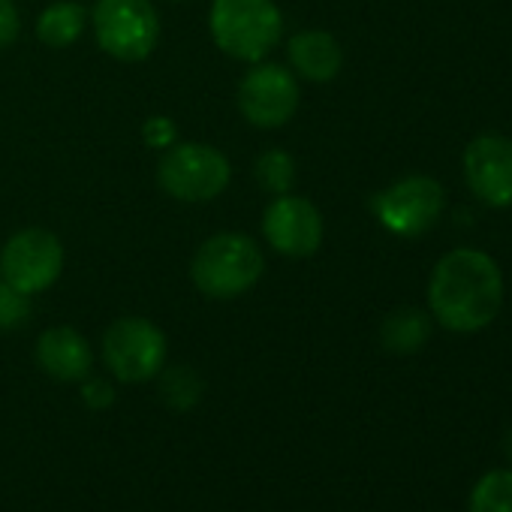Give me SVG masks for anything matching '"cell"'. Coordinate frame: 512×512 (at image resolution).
Here are the masks:
<instances>
[{
  "label": "cell",
  "instance_id": "7402d4cb",
  "mask_svg": "<svg viewBox=\"0 0 512 512\" xmlns=\"http://www.w3.org/2000/svg\"><path fill=\"white\" fill-rule=\"evenodd\" d=\"M142 133H145L148 145H154V148H169V145H175V124H172L169 118H148Z\"/></svg>",
  "mask_w": 512,
  "mask_h": 512
},
{
  "label": "cell",
  "instance_id": "52a82bcc",
  "mask_svg": "<svg viewBox=\"0 0 512 512\" xmlns=\"http://www.w3.org/2000/svg\"><path fill=\"white\" fill-rule=\"evenodd\" d=\"M443 205H446L443 187L428 175H407L389 184L386 190L374 193L371 199L380 226L401 238H416L428 232L440 220Z\"/></svg>",
  "mask_w": 512,
  "mask_h": 512
},
{
  "label": "cell",
  "instance_id": "ba28073f",
  "mask_svg": "<svg viewBox=\"0 0 512 512\" xmlns=\"http://www.w3.org/2000/svg\"><path fill=\"white\" fill-rule=\"evenodd\" d=\"M64 272V247L49 229H22L0 253V278L7 287L37 296L49 290Z\"/></svg>",
  "mask_w": 512,
  "mask_h": 512
},
{
  "label": "cell",
  "instance_id": "e0dca14e",
  "mask_svg": "<svg viewBox=\"0 0 512 512\" xmlns=\"http://www.w3.org/2000/svg\"><path fill=\"white\" fill-rule=\"evenodd\" d=\"M163 380H160V395L166 401V407L172 410H190L199 404L202 398V380L193 368H169V371H160Z\"/></svg>",
  "mask_w": 512,
  "mask_h": 512
},
{
  "label": "cell",
  "instance_id": "4fadbf2b",
  "mask_svg": "<svg viewBox=\"0 0 512 512\" xmlns=\"http://www.w3.org/2000/svg\"><path fill=\"white\" fill-rule=\"evenodd\" d=\"M290 64L293 70L305 79V82H332L341 73L344 64V52L341 43L326 34V31H302L290 40L287 46Z\"/></svg>",
  "mask_w": 512,
  "mask_h": 512
},
{
  "label": "cell",
  "instance_id": "44dd1931",
  "mask_svg": "<svg viewBox=\"0 0 512 512\" xmlns=\"http://www.w3.org/2000/svg\"><path fill=\"white\" fill-rule=\"evenodd\" d=\"M22 31V19L13 0H0V49H7L19 40Z\"/></svg>",
  "mask_w": 512,
  "mask_h": 512
},
{
  "label": "cell",
  "instance_id": "277c9868",
  "mask_svg": "<svg viewBox=\"0 0 512 512\" xmlns=\"http://www.w3.org/2000/svg\"><path fill=\"white\" fill-rule=\"evenodd\" d=\"M232 178L229 160L202 142L169 145L157 166V184L178 202H211Z\"/></svg>",
  "mask_w": 512,
  "mask_h": 512
},
{
  "label": "cell",
  "instance_id": "9c48e42d",
  "mask_svg": "<svg viewBox=\"0 0 512 512\" xmlns=\"http://www.w3.org/2000/svg\"><path fill=\"white\" fill-rule=\"evenodd\" d=\"M238 109L260 130L284 127L299 109V82L281 64H256L238 85Z\"/></svg>",
  "mask_w": 512,
  "mask_h": 512
},
{
  "label": "cell",
  "instance_id": "9a60e30c",
  "mask_svg": "<svg viewBox=\"0 0 512 512\" xmlns=\"http://www.w3.org/2000/svg\"><path fill=\"white\" fill-rule=\"evenodd\" d=\"M85 22H88V16H85V10L79 4L61 0V4H52V7H46L40 13L37 37L52 49H67L85 34Z\"/></svg>",
  "mask_w": 512,
  "mask_h": 512
},
{
  "label": "cell",
  "instance_id": "8992f818",
  "mask_svg": "<svg viewBox=\"0 0 512 512\" xmlns=\"http://www.w3.org/2000/svg\"><path fill=\"white\" fill-rule=\"evenodd\" d=\"M166 335L145 317L115 320L103 335V362L121 383H145L166 365Z\"/></svg>",
  "mask_w": 512,
  "mask_h": 512
},
{
  "label": "cell",
  "instance_id": "8fae6325",
  "mask_svg": "<svg viewBox=\"0 0 512 512\" xmlns=\"http://www.w3.org/2000/svg\"><path fill=\"white\" fill-rule=\"evenodd\" d=\"M269 244L284 256H311L323 244V214L305 196H278L263 217Z\"/></svg>",
  "mask_w": 512,
  "mask_h": 512
},
{
  "label": "cell",
  "instance_id": "2e32d148",
  "mask_svg": "<svg viewBox=\"0 0 512 512\" xmlns=\"http://www.w3.org/2000/svg\"><path fill=\"white\" fill-rule=\"evenodd\" d=\"M467 512H512V467L482 473L470 488Z\"/></svg>",
  "mask_w": 512,
  "mask_h": 512
},
{
  "label": "cell",
  "instance_id": "3957f363",
  "mask_svg": "<svg viewBox=\"0 0 512 512\" xmlns=\"http://www.w3.org/2000/svg\"><path fill=\"white\" fill-rule=\"evenodd\" d=\"M214 46L247 64H260L284 37V16L275 0H214L208 13Z\"/></svg>",
  "mask_w": 512,
  "mask_h": 512
},
{
  "label": "cell",
  "instance_id": "d6986e66",
  "mask_svg": "<svg viewBox=\"0 0 512 512\" xmlns=\"http://www.w3.org/2000/svg\"><path fill=\"white\" fill-rule=\"evenodd\" d=\"M31 317V296L0 284V329H19Z\"/></svg>",
  "mask_w": 512,
  "mask_h": 512
},
{
  "label": "cell",
  "instance_id": "ac0fdd59",
  "mask_svg": "<svg viewBox=\"0 0 512 512\" xmlns=\"http://www.w3.org/2000/svg\"><path fill=\"white\" fill-rule=\"evenodd\" d=\"M256 181H260L263 190L275 193V196H284L293 190V181H296V160L287 154V151H266L256 160Z\"/></svg>",
  "mask_w": 512,
  "mask_h": 512
},
{
  "label": "cell",
  "instance_id": "7c38bea8",
  "mask_svg": "<svg viewBox=\"0 0 512 512\" xmlns=\"http://www.w3.org/2000/svg\"><path fill=\"white\" fill-rule=\"evenodd\" d=\"M37 362L58 383H82L94 368V350L82 332L70 326H58L40 335Z\"/></svg>",
  "mask_w": 512,
  "mask_h": 512
},
{
  "label": "cell",
  "instance_id": "5bb4252c",
  "mask_svg": "<svg viewBox=\"0 0 512 512\" xmlns=\"http://www.w3.org/2000/svg\"><path fill=\"white\" fill-rule=\"evenodd\" d=\"M431 338V320L419 308H398L380 326V341L395 356H410Z\"/></svg>",
  "mask_w": 512,
  "mask_h": 512
},
{
  "label": "cell",
  "instance_id": "ffe728a7",
  "mask_svg": "<svg viewBox=\"0 0 512 512\" xmlns=\"http://www.w3.org/2000/svg\"><path fill=\"white\" fill-rule=\"evenodd\" d=\"M82 401L91 407V410H106V407H112V401H115V389H112V383L109 380H82Z\"/></svg>",
  "mask_w": 512,
  "mask_h": 512
},
{
  "label": "cell",
  "instance_id": "6da1fadb",
  "mask_svg": "<svg viewBox=\"0 0 512 512\" xmlns=\"http://www.w3.org/2000/svg\"><path fill=\"white\" fill-rule=\"evenodd\" d=\"M503 305V275L488 253L458 247L440 256L428 281L431 317L458 335L485 329Z\"/></svg>",
  "mask_w": 512,
  "mask_h": 512
},
{
  "label": "cell",
  "instance_id": "30bf717a",
  "mask_svg": "<svg viewBox=\"0 0 512 512\" xmlns=\"http://www.w3.org/2000/svg\"><path fill=\"white\" fill-rule=\"evenodd\" d=\"M464 181L473 196L491 208L512 205V139L485 133L464 151Z\"/></svg>",
  "mask_w": 512,
  "mask_h": 512
},
{
  "label": "cell",
  "instance_id": "7a4b0ae2",
  "mask_svg": "<svg viewBox=\"0 0 512 512\" xmlns=\"http://www.w3.org/2000/svg\"><path fill=\"white\" fill-rule=\"evenodd\" d=\"M266 272V256L253 238L241 232H217L199 244L190 278L208 299H238L260 284Z\"/></svg>",
  "mask_w": 512,
  "mask_h": 512
},
{
  "label": "cell",
  "instance_id": "603a6c76",
  "mask_svg": "<svg viewBox=\"0 0 512 512\" xmlns=\"http://www.w3.org/2000/svg\"><path fill=\"white\" fill-rule=\"evenodd\" d=\"M506 458L512 461V428H509V434H506Z\"/></svg>",
  "mask_w": 512,
  "mask_h": 512
},
{
  "label": "cell",
  "instance_id": "5b68a950",
  "mask_svg": "<svg viewBox=\"0 0 512 512\" xmlns=\"http://www.w3.org/2000/svg\"><path fill=\"white\" fill-rule=\"evenodd\" d=\"M94 34L106 55L124 64L145 61L160 40V16L148 0H100Z\"/></svg>",
  "mask_w": 512,
  "mask_h": 512
}]
</instances>
